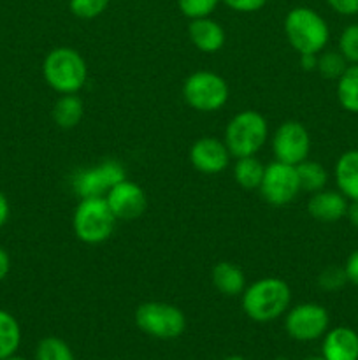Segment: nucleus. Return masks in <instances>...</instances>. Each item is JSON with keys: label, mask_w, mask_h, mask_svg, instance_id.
I'll return each instance as SVG.
<instances>
[{"label": "nucleus", "mask_w": 358, "mask_h": 360, "mask_svg": "<svg viewBox=\"0 0 358 360\" xmlns=\"http://www.w3.org/2000/svg\"><path fill=\"white\" fill-rule=\"evenodd\" d=\"M291 302V288L281 278H262L242 292V309L253 322H272Z\"/></svg>", "instance_id": "1"}, {"label": "nucleus", "mask_w": 358, "mask_h": 360, "mask_svg": "<svg viewBox=\"0 0 358 360\" xmlns=\"http://www.w3.org/2000/svg\"><path fill=\"white\" fill-rule=\"evenodd\" d=\"M42 74L46 83L58 94H77L86 84L88 67L79 51L60 46L46 55Z\"/></svg>", "instance_id": "2"}, {"label": "nucleus", "mask_w": 358, "mask_h": 360, "mask_svg": "<svg viewBox=\"0 0 358 360\" xmlns=\"http://www.w3.org/2000/svg\"><path fill=\"white\" fill-rule=\"evenodd\" d=\"M284 35L298 55H318L330 39L326 21L311 7H295L284 18Z\"/></svg>", "instance_id": "3"}, {"label": "nucleus", "mask_w": 358, "mask_h": 360, "mask_svg": "<svg viewBox=\"0 0 358 360\" xmlns=\"http://www.w3.org/2000/svg\"><path fill=\"white\" fill-rule=\"evenodd\" d=\"M269 137V125L262 112L244 109L228 122L225 129V144L232 157H251L263 148Z\"/></svg>", "instance_id": "4"}, {"label": "nucleus", "mask_w": 358, "mask_h": 360, "mask_svg": "<svg viewBox=\"0 0 358 360\" xmlns=\"http://www.w3.org/2000/svg\"><path fill=\"white\" fill-rule=\"evenodd\" d=\"M116 221L105 197H86L74 211V234L84 245H100L111 238Z\"/></svg>", "instance_id": "5"}, {"label": "nucleus", "mask_w": 358, "mask_h": 360, "mask_svg": "<svg viewBox=\"0 0 358 360\" xmlns=\"http://www.w3.org/2000/svg\"><path fill=\"white\" fill-rule=\"evenodd\" d=\"M228 84L220 74L211 70H197L190 74L183 84L186 104L199 112H216L227 104Z\"/></svg>", "instance_id": "6"}, {"label": "nucleus", "mask_w": 358, "mask_h": 360, "mask_svg": "<svg viewBox=\"0 0 358 360\" xmlns=\"http://www.w3.org/2000/svg\"><path fill=\"white\" fill-rule=\"evenodd\" d=\"M135 323L142 333L157 340H175L186 329L185 313L168 302H142L135 309Z\"/></svg>", "instance_id": "7"}, {"label": "nucleus", "mask_w": 358, "mask_h": 360, "mask_svg": "<svg viewBox=\"0 0 358 360\" xmlns=\"http://www.w3.org/2000/svg\"><path fill=\"white\" fill-rule=\"evenodd\" d=\"M258 190L262 199L270 206L279 207L290 204L302 192L297 165L283 164L277 160L265 165V172H263V179Z\"/></svg>", "instance_id": "8"}, {"label": "nucleus", "mask_w": 358, "mask_h": 360, "mask_svg": "<svg viewBox=\"0 0 358 360\" xmlns=\"http://www.w3.org/2000/svg\"><path fill=\"white\" fill-rule=\"evenodd\" d=\"M126 172L116 160H105L95 167L81 169L72 178V190L79 199L86 197H105L116 183L123 181Z\"/></svg>", "instance_id": "9"}, {"label": "nucleus", "mask_w": 358, "mask_h": 360, "mask_svg": "<svg viewBox=\"0 0 358 360\" xmlns=\"http://www.w3.org/2000/svg\"><path fill=\"white\" fill-rule=\"evenodd\" d=\"M311 150V137L300 122L288 120L281 123L272 136V153L277 162L298 165L307 160Z\"/></svg>", "instance_id": "10"}, {"label": "nucleus", "mask_w": 358, "mask_h": 360, "mask_svg": "<svg viewBox=\"0 0 358 360\" xmlns=\"http://www.w3.org/2000/svg\"><path fill=\"white\" fill-rule=\"evenodd\" d=\"M330 323L329 311L316 302H304L288 311L284 329L288 336L297 341L319 340Z\"/></svg>", "instance_id": "11"}, {"label": "nucleus", "mask_w": 358, "mask_h": 360, "mask_svg": "<svg viewBox=\"0 0 358 360\" xmlns=\"http://www.w3.org/2000/svg\"><path fill=\"white\" fill-rule=\"evenodd\" d=\"M105 200H107L116 220L123 221L137 220L139 217H142L147 207L146 192L137 183L128 181L126 178L123 181L116 183L109 190Z\"/></svg>", "instance_id": "12"}, {"label": "nucleus", "mask_w": 358, "mask_h": 360, "mask_svg": "<svg viewBox=\"0 0 358 360\" xmlns=\"http://www.w3.org/2000/svg\"><path fill=\"white\" fill-rule=\"evenodd\" d=\"M188 157L193 169H197L202 174H218L228 167L232 155L225 141L213 136H206L192 144Z\"/></svg>", "instance_id": "13"}, {"label": "nucleus", "mask_w": 358, "mask_h": 360, "mask_svg": "<svg viewBox=\"0 0 358 360\" xmlns=\"http://www.w3.org/2000/svg\"><path fill=\"white\" fill-rule=\"evenodd\" d=\"M307 211L316 221L321 224H336L346 217L347 199L340 192L333 190H319L312 193L307 202Z\"/></svg>", "instance_id": "14"}, {"label": "nucleus", "mask_w": 358, "mask_h": 360, "mask_svg": "<svg viewBox=\"0 0 358 360\" xmlns=\"http://www.w3.org/2000/svg\"><path fill=\"white\" fill-rule=\"evenodd\" d=\"M188 37L192 44L202 53H216L225 46V30L218 21L207 18H197L188 25Z\"/></svg>", "instance_id": "15"}, {"label": "nucleus", "mask_w": 358, "mask_h": 360, "mask_svg": "<svg viewBox=\"0 0 358 360\" xmlns=\"http://www.w3.org/2000/svg\"><path fill=\"white\" fill-rule=\"evenodd\" d=\"M321 355L326 360H358V334L350 327H336L323 340Z\"/></svg>", "instance_id": "16"}, {"label": "nucleus", "mask_w": 358, "mask_h": 360, "mask_svg": "<svg viewBox=\"0 0 358 360\" xmlns=\"http://www.w3.org/2000/svg\"><path fill=\"white\" fill-rule=\"evenodd\" d=\"M336 183L347 200H358V150H350L336 164Z\"/></svg>", "instance_id": "17"}, {"label": "nucleus", "mask_w": 358, "mask_h": 360, "mask_svg": "<svg viewBox=\"0 0 358 360\" xmlns=\"http://www.w3.org/2000/svg\"><path fill=\"white\" fill-rule=\"evenodd\" d=\"M214 288L220 294L227 295V297H235V295H242L246 290V276L239 266L232 262H218L213 267V274H211Z\"/></svg>", "instance_id": "18"}, {"label": "nucleus", "mask_w": 358, "mask_h": 360, "mask_svg": "<svg viewBox=\"0 0 358 360\" xmlns=\"http://www.w3.org/2000/svg\"><path fill=\"white\" fill-rule=\"evenodd\" d=\"M84 115V104L76 94H65L53 105V120L60 129H74L79 125Z\"/></svg>", "instance_id": "19"}, {"label": "nucleus", "mask_w": 358, "mask_h": 360, "mask_svg": "<svg viewBox=\"0 0 358 360\" xmlns=\"http://www.w3.org/2000/svg\"><path fill=\"white\" fill-rule=\"evenodd\" d=\"M263 172H265V165L256 158V155L237 158L234 165L235 181L244 190H258L263 179Z\"/></svg>", "instance_id": "20"}, {"label": "nucleus", "mask_w": 358, "mask_h": 360, "mask_svg": "<svg viewBox=\"0 0 358 360\" xmlns=\"http://www.w3.org/2000/svg\"><path fill=\"white\" fill-rule=\"evenodd\" d=\"M337 98L346 111L358 115V63H351L337 79Z\"/></svg>", "instance_id": "21"}, {"label": "nucleus", "mask_w": 358, "mask_h": 360, "mask_svg": "<svg viewBox=\"0 0 358 360\" xmlns=\"http://www.w3.org/2000/svg\"><path fill=\"white\" fill-rule=\"evenodd\" d=\"M298 181H300V190L309 193H316L323 190L329 181V172L319 162L304 160L297 165Z\"/></svg>", "instance_id": "22"}, {"label": "nucleus", "mask_w": 358, "mask_h": 360, "mask_svg": "<svg viewBox=\"0 0 358 360\" xmlns=\"http://www.w3.org/2000/svg\"><path fill=\"white\" fill-rule=\"evenodd\" d=\"M21 341V329L11 313L0 309V360L14 355Z\"/></svg>", "instance_id": "23"}, {"label": "nucleus", "mask_w": 358, "mask_h": 360, "mask_svg": "<svg viewBox=\"0 0 358 360\" xmlns=\"http://www.w3.org/2000/svg\"><path fill=\"white\" fill-rule=\"evenodd\" d=\"M35 360H74V354L65 341L49 336L37 345Z\"/></svg>", "instance_id": "24"}, {"label": "nucleus", "mask_w": 358, "mask_h": 360, "mask_svg": "<svg viewBox=\"0 0 358 360\" xmlns=\"http://www.w3.org/2000/svg\"><path fill=\"white\" fill-rule=\"evenodd\" d=\"M347 69V62L340 51H325L318 56V65L316 70L321 74L325 79L337 81Z\"/></svg>", "instance_id": "25"}, {"label": "nucleus", "mask_w": 358, "mask_h": 360, "mask_svg": "<svg viewBox=\"0 0 358 360\" xmlns=\"http://www.w3.org/2000/svg\"><path fill=\"white\" fill-rule=\"evenodd\" d=\"M109 0H69L70 13L81 20H93L104 14Z\"/></svg>", "instance_id": "26"}, {"label": "nucleus", "mask_w": 358, "mask_h": 360, "mask_svg": "<svg viewBox=\"0 0 358 360\" xmlns=\"http://www.w3.org/2000/svg\"><path fill=\"white\" fill-rule=\"evenodd\" d=\"M221 0H178L179 11L190 20L207 18L214 13Z\"/></svg>", "instance_id": "27"}, {"label": "nucleus", "mask_w": 358, "mask_h": 360, "mask_svg": "<svg viewBox=\"0 0 358 360\" xmlns=\"http://www.w3.org/2000/svg\"><path fill=\"white\" fill-rule=\"evenodd\" d=\"M339 51L347 63H358V23L344 28L339 37Z\"/></svg>", "instance_id": "28"}, {"label": "nucleus", "mask_w": 358, "mask_h": 360, "mask_svg": "<svg viewBox=\"0 0 358 360\" xmlns=\"http://www.w3.org/2000/svg\"><path fill=\"white\" fill-rule=\"evenodd\" d=\"M347 283V276L344 267L330 266L326 269H323L318 276V285L319 288L326 292H336L339 288H343Z\"/></svg>", "instance_id": "29"}, {"label": "nucleus", "mask_w": 358, "mask_h": 360, "mask_svg": "<svg viewBox=\"0 0 358 360\" xmlns=\"http://www.w3.org/2000/svg\"><path fill=\"white\" fill-rule=\"evenodd\" d=\"M269 0H223L227 7L237 13H255V11L262 9Z\"/></svg>", "instance_id": "30"}, {"label": "nucleus", "mask_w": 358, "mask_h": 360, "mask_svg": "<svg viewBox=\"0 0 358 360\" xmlns=\"http://www.w3.org/2000/svg\"><path fill=\"white\" fill-rule=\"evenodd\" d=\"M326 4L336 13L343 14V16H354V14H358V0H326Z\"/></svg>", "instance_id": "31"}, {"label": "nucleus", "mask_w": 358, "mask_h": 360, "mask_svg": "<svg viewBox=\"0 0 358 360\" xmlns=\"http://www.w3.org/2000/svg\"><path fill=\"white\" fill-rule=\"evenodd\" d=\"M344 271H346L347 281L358 287V250L351 253L346 260V266H344Z\"/></svg>", "instance_id": "32"}, {"label": "nucleus", "mask_w": 358, "mask_h": 360, "mask_svg": "<svg viewBox=\"0 0 358 360\" xmlns=\"http://www.w3.org/2000/svg\"><path fill=\"white\" fill-rule=\"evenodd\" d=\"M316 65H318V55H312V53H305V55H300V67L304 70H316Z\"/></svg>", "instance_id": "33"}, {"label": "nucleus", "mask_w": 358, "mask_h": 360, "mask_svg": "<svg viewBox=\"0 0 358 360\" xmlns=\"http://www.w3.org/2000/svg\"><path fill=\"white\" fill-rule=\"evenodd\" d=\"M11 271V259L4 248H0V281L9 274Z\"/></svg>", "instance_id": "34"}, {"label": "nucleus", "mask_w": 358, "mask_h": 360, "mask_svg": "<svg viewBox=\"0 0 358 360\" xmlns=\"http://www.w3.org/2000/svg\"><path fill=\"white\" fill-rule=\"evenodd\" d=\"M346 218L350 220V224L353 225V227L358 229V200H351V202L347 204Z\"/></svg>", "instance_id": "35"}, {"label": "nucleus", "mask_w": 358, "mask_h": 360, "mask_svg": "<svg viewBox=\"0 0 358 360\" xmlns=\"http://www.w3.org/2000/svg\"><path fill=\"white\" fill-rule=\"evenodd\" d=\"M9 218V202H7V197L0 192V227H4Z\"/></svg>", "instance_id": "36"}, {"label": "nucleus", "mask_w": 358, "mask_h": 360, "mask_svg": "<svg viewBox=\"0 0 358 360\" xmlns=\"http://www.w3.org/2000/svg\"><path fill=\"white\" fill-rule=\"evenodd\" d=\"M305 360H326L323 355H312V357H307Z\"/></svg>", "instance_id": "37"}, {"label": "nucleus", "mask_w": 358, "mask_h": 360, "mask_svg": "<svg viewBox=\"0 0 358 360\" xmlns=\"http://www.w3.org/2000/svg\"><path fill=\"white\" fill-rule=\"evenodd\" d=\"M225 360H246L244 357H239V355H232V357L225 359Z\"/></svg>", "instance_id": "38"}, {"label": "nucleus", "mask_w": 358, "mask_h": 360, "mask_svg": "<svg viewBox=\"0 0 358 360\" xmlns=\"http://www.w3.org/2000/svg\"><path fill=\"white\" fill-rule=\"evenodd\" d=\"M4 360H25V359H21V357H14V355H11V357H7V359H4Z\"/></svg>", "instance_id": "39"}, {"label": "nucleus", "mask_w": 358, "mask_h": 360, "mask_svg": "<svg viewBox=\"0 0 358 360\" xmlns=\"http://www.w3.org/2000/svg\"><path fill=\"white\" fill-rule=\"evenodd\" d=\"M276 360H288V359H283V357H281V359H276Z\"/></svg>", "instance_id": "40"}]
</instances>
